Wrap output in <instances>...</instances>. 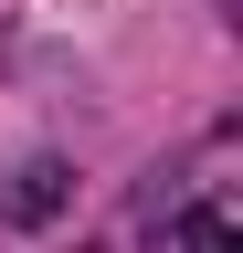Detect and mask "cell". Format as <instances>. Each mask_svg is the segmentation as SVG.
Masks as SVG:
<instances>
[{
    "label": "cell",
    "instance_id": "cell-1",
    "mask_svg": "<svg viewBox=\"0 0 243 253\" xmlns=\"http://www.w3.org/2000/svg\"><path fill=\"white\" fill-rule=\"evenodd\" d=\"M64 201H74V158L32 148L11 169V190H0V221H11V232H43V221H64Z\"/></svg>",
    "mask_w": 243,
    "mask_h": 253
}]
</instances>
